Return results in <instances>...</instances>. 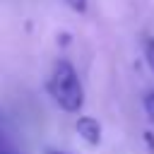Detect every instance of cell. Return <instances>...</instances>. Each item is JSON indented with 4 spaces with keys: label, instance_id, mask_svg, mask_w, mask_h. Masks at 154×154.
<instances>
[{
    "label": "cell",
    "instance_id": "6da1fadb",
    "mask_svg": "<svg viewBox=\"0 0 154 154\" xmlns=\"http://www.w3.org/2000/svg\"><path fill=\"white\" fill-rule=\"evenodd\" d=\"M46 89H48L53 103L65 113H77L84 106L82 79H79L77 70L72 67V63H67V60H55L53 63L51 75L46 79Z\"/></svg>",
    "mask_w": 154,
    "mask_h": 154
},
{
    "label": "cell",
    "instance_id": "7a4b0ae2",
    "mask_svg": "<svg viewBox=\"0 0 154 154\" xmlns=\"http://www.w3.org/2000/svg\"><path fill=\"white\" fill-rule=\"evenodd\" d=\"M75 130H77V135H79L89 147L101 144V123H99L96 118H91V116H79L77 123H75Z\"/></svg>",
    "mask_w": 154,
    "mask_h": 154
},
{
    "label": "cell",
    "instance_id": "3957f363",
    "mask_svg": "<svg viewBox=\"0 0 154 154\" xmlns=\"http://www.w3.org/2000/svg\"><path fill=\"white\" fill-rule=\"evenodd\" d=\"M144 60H147V65H149V70L154 72V36L144 41Z\"/></svg>",
    "mask_w": 154,
    "mask_h": 154
},
{
    "label": "cell",
    "instance_id": "277c9868",
    "mask_svg": "<svg viewBox=\"0 0 154 154\" xmlns=\"http://www.w3.org/2000/svg\"><path fill=\"white\" fill-rule=\"evenodd\" d=\"M144 113H147L149 123L154 125V91H147L144 94Z\"/></svg>",
    "mask_w": 154,
    "mask_h": 154
},
{
    "label": "cell",
    "instance_id": "5b68a950",
    "mask_svg": "<svg viewBox=\"0 0 154 154\" xmlns=\"http://www.w3.org/2000/svg\"><path fill=\"white\" fill-rule=\"evenodd\" d=\"M65 5L72 10V12H87V0H65Z\"/></svg>",
    "mask_w": 154,
    "mask_h": 154
},
{
    "label": "cell",
    "instance_id": "8992f818",
    "mask_svg": "<svg viewBox=\"0 0 154 154\" xmlns=\"http://www.w3.org/2000/svg\"><path fill=\"white\" fill-rule=\"evenodd\" d=\"M144 142H147V147H149V154H154V135H152V132H144Z\"/></svg>",
    "mask_w": 154,
    "mask_h": 154
},
{
    "label": "cell",
    "instance_id": "52a82bcc",
    "mask_svg": "<svg viewBox=\"0 0 154 154\" xmlns=\"http://www.w3.org/2000/svg\"><path fill=\"white\" fill-rule=\"evenodd\" d=\"M46 154H65V152H58V149H48Z\"/></svg>",
    "mask_w": 154,
    "mask_h": 154
},
{
    "label": "cell",
    "instance_id": "ba28073f",
    "mask_svg": "<svg viewBox=\"0 0 154 154\" xmlns=\"http://www.w3.org/2000/svg\"><path fill=\"white\" fill-rule=\"evenodd\" d=\"M0 154H7V152H2V147H0Z\"/></svg>",
    "mask_w": 154,
    "mask_h": 154
}]
</instances>
